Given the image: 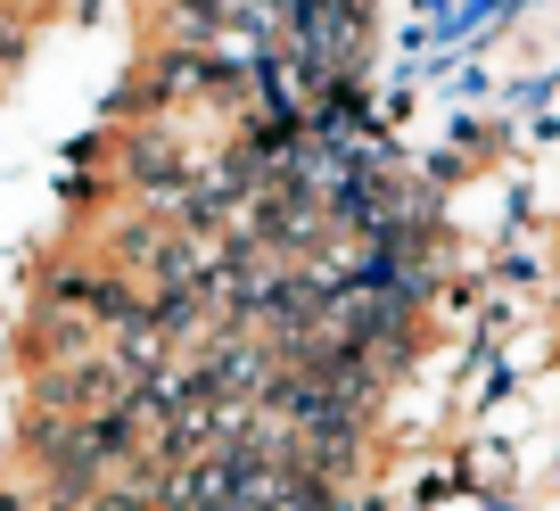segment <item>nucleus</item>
Here are the masks:
<instances>
[{"instance_id":"1","label":"nucleus","mask_w":560,"mask_h":511,"mask_svg":"<svg viewBox=\"0 0 560 511\" xmlns=\"http://www.w3.org/2000/svg\"><path fill=\"white\" fill-rule=\"evenodd\" d=\"M0 511H18V495H0Z\"/></svg>"}]
</instances>
